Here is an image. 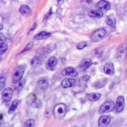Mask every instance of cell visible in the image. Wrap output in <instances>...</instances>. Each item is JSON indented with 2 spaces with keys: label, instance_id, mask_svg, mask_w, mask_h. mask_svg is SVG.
<instances>
[{
  "label": "cell",
  "instance_id": "cell-1",
  "mask_svg": "<svg viewBox=\"0 0 127 127\" xmlns=\"http://www.w3.org/2000/svg\"><path fill=\"white\" fill-rule=\"evenodd\" d=\"M54 115L57 119H62L64 117L66 112V105L63 103L57 104L54 108Z\"/></svg>",
  "mask_w": 127,
  "mask_h": 127
},
{
  "label": "cell",
  "instance_id": "cell-2",
  "mask_svg": "<svg viewBox=\"0 0 127 127\" xmlns=\"http://www.w3.org/2000/svg\"><path fill=\"white\" fill-rule=\"evenodd\" d=\"M25 67L26 65L25 64H21L16 68L12 78V82L13 83H17L21 80L22 75L24 74Z\"/></svg>",
  "mask_w": 127,
  "mask_h": 127
},
{
  "label": "cell",
  "instance_id": "cell-3",
  "mask_svg": "<svg viewBox=\"0 0 127 127\" xmlns=\"http://www.w3.org/2000/svg\"><path fill=\"white\" fill-rule=\"evenodd\" d=\"M115 108V104L112 101H107L101 106L98 110L101 114L107 113L112 111Z\"/></svg>",
  "mask_w": 127,
  "mask_h": 127
},
{
  "label": "cell",
  "instance_id": "cell-4",
  "mask_svg": "<svg viewBox=\"0 0 127 127\" xmlns=\"http://www.w3.org/2000/svg\"><path fill=\"white\" fill-rule=\"evenodd\" d=\"M25 101L27 104L35 107H38L41 104L40 101L38 100L35 93H32L29 94L25 98Z\"/></svg>",
  "mask_w": 127,
  "mask_h": 127
},
{
  "label": "cell",
  "instance_id": "cell-5",
  "mask_svg": "<svg viewBox=\"0 0 127 127\" xmlns=\"http://www.w3.org/2000/svg\"><path fill=\"white\" fill-rule=\"evenodd\" d=\"M106 34L104 28H99L95 31L91 36V40L93 42H99L101 40Z\"/></svg>",
  "mask_w": 127,
  "mask_h": 127
},
{
  "label": "cell",
  "instance_id": "cell-6",
  "mask_svg": "<svg viewBox=\"0 0 127 127\" xmlns=\"http://www.w3.org/2000/svg\"><path fill=\"white\" fill-rule=\"evenodd\" d=\"M127 55V44H123L117 49V58L124 60Z\"/></svg>",
  "mask_w": 127,
  "mask_h": 127
},
{
  "label": "cell",
  "instance_id": "cell-7",
  "mask_svg": "<svg viewBox=\"0 0 127 127\" xmlns=\"http://www.w3.org/2000/svg\"><path fill=\"white\" fill-rule=\"evenodd\" d=\"M125 106V100L123 96H119L116 100V105L115 106L116 111L118 113L121 112Z\"/></svg>",
  "mask_w": 127,
  "mask_h": 127
},
{
  "label": "cell",
  "instance_id": "cell-8",
  "mask_svg": "<svg viewBox=\"0 0 127 127\" xmlns=\"http://www.w3.org/2000/svg\"><path fill=\"white\" fill-rule=\"evenodd\" d=\"M92 64V61L90 59L83 60L79 64L78 68L81 71H85Z\"/></svg>",
  "mask_w": 127,
  "mask_h": 127
},
{
  "label": "cell",
  "instance_id": "cell-9",
  "mask_svg": "<svg viewBox=\"0 0 127 127\" xmlns=\"http://www.w3.org/2000/svg\"><path fill=\"white\" fill-rule=\"evenodd\" d=\"M12 92V89L11 88L8 87L5 88L1 93V97L2 100L4 102L9 101L11 98Z\"/></svg>",
  "mask_w": 127,
  "mask_h": 127
},
{
  "label": "cell",
  "instance_id": "cell-10",
  "mask_svg": "<svg viewBox=\"0 0 127 127\" xmlns=\"http://www.w3.org/2000/svg\"><path fill=\"white\" fill-rule=\"evenodd\" d=\"M75 80L73 78H66L61 81V85L64 88H67L74 85Z\"/></svg>",
  "mask_w": 127,
  "mask_h": 127
},
{
  "label": "cell",
  "instance_id": "cell-11",
  "mask_svg": "<svg viewBox=\"0 0 127 127\" xmlns=\"http://www.w3.org/2000/svg\"><path fill=\"white\" fill-rule=\"evenodd\" d=\"M62 74L63 76H69L71 77H75L78 75L77 70L72 67H67L62 71Z\"/></svg>",
  "mask_w": 127,
  "mask_h": 127
},
{
  "label": "cell",
  "instance_id": "cell-12",
  "mask_svg": "<svg viewBox=\"0 0 127 127\" xmlns=\"http://www.w3.org/2000/svg\"><path fill=\"white\" fill-rule=\"evenodd\" d=\"M110 3L106 0H102L96 4V7L101 10H108L110 8Z\"/></svg>",
  "mask_w": 127,
  "mask_h": 127
},
{
  "label": "cell",
  "instance_id": "cell-13",
  "mask_svg": "<svg viewBox=\"0 0 127 127\" xmlns=\"http://www.w3.org/2000/svg\"><path fill=\"white\" fill-rule=\"evenodd\" d=\"M110 121L111 119L108 116L104 115L101 116L98 120L99 127H104L107 126L110 122Z\"/></svg>",
  "mask_w": 127,
  "mask_h": 127
},
{
  "label": "cell",
  "instance_id": "cell-14",
  "mask_svg": "<svg viewBox=\"0 0 127 127\" xmlns=\"http://www.w3.org/2000/svg\"><path fill=\"white\" fill-rule=\"evenodd\" d=\"M108 79L107 78H103L97 80L93 84V86L96 89L103 88L106 85L108 82Z\"/></svg>",
  "mask_w": 127,
  "mask_h": 127
},
{
  "label": "cell",
  "instance_id": "cell-15",
  "mask_svg": "<svg viewBox=\"0 0 127 127\" xmlns=\"http://www.w3.org/2000/svg\"><path fill=\"white\" fill-rule=\"evenodd\" d=\"M104 72L108 75H112L114 72V67L113 63H107L104 66Z\"/></svg>",
  "mask_w": 127,
  "mask_h": 127
},
{
  "label": "cell",
  "instance_id": "cell-16",
  "mask_svg": "<svg viewBox=\"0 0 127 127\" xmlns=\"http://www.w3.org/2000/svg\"><path fill=\"white\" fill-rule=\"evenodd\" d=\"M88 15L91 17L101 18L103 16V12L99 9H91L88 12Z\"/></svg>",
  "mask_w": 127,
  "mask_h": 127
},
{
  "label": "cell",
  "instance_id": "cell-17",
  "mask_svg": "<svg viewBox=\"0 0 127 127\" xmlns=\"http://www.w3.org/2000/svg\"><path fill=\"white\" fill-rule=\"evenodd\" d=\"M57 64V59L55 57H50L46 63V66L47 69L52 70Z\"/></svg>",
  "mask_w": 127,
  "mask_h": 127
},
{
  "label": "cell",
  "instance_id": "cell-18",
  "mask_svg": "<svg viewBox=\"0 0 127 127\" xmlns=\"http://www.w3.org/2000/svg\"><path fill=\"white\" fill-rule=\"evenodd\" d=\"M106 23L107 25L110 26L113 28H115L116 27V19L113 14L108 15L105 20Z\"/></svg>",
  "mask_w": 127,
  "mask_h": 127
},
{
  "label": "cell",
  "instance_id": "cell-19",
  "mask_svg": "<svg viewBox=\"0 0 127 127\" xmlns=\"http://www.w3.org/2000/svg\"><path fill=\"white\" fill-rule=\"evenodd\" d=\"M37 85L40 89L42 90H45L48 86V81L45 78H41L38 81Z\"/></svg>",
  "mask_w": 127,
  "mask_h": 127
},
{
  "label": "cell",
  "instance_id": "cell-20",
  "mask_svg": "<svg viewBox=\"0 0 127 127\" xmlns=\"http://www.w3.org/2000/svg\"><path fill=\"white\" fill-rule=\"evenodd\" d=\"M19 11L24 16H28L31 14V9L26 5H21L19 8Z\"/></svg>",
  "mask_w": 127,
  "mask_h": 127
},
{
  "label": "cell",
  "instance_id": "cell-21",
  "mask_svg": "<svg viewBox=\"0 0 127 127\" xmlns=\"http://www.w3.org/2000/svg\"><path fill=\"white\" fill-rule=\"evenodd\" d=\"M104 52V48L103 47H99L94 49L91 52V55L93 58L100 57Z\"/></svg>",
  "mask_w": 127,
  "mask_h": 127
},
{
  "label": "cell",
  "instance_id": "cell-22",
  "mask_svg": "<svg viewBox=\"0 0 127 127\" xmlns=\"http://www.w3.org/2000/svg\"><path fill=\"white\" fill-rule=\"evenodd\" d=\"M101 94L98 93H90L86 95V99L90 101H97L101 97Z\"/></svg>",
  "mask_w": 127,
  "mask_h": 127
},
{
  "label": "cell",
  "instance_id": "cell-23",
  "mask_svg": "<svg viewBox=\"0 0 127 127\" xmlns=\"http://www.w3.org/2000/svg\"><path fill=\"white\" fill-rule=\"evenodd\" d=\"M51 35V33L46 32V31H42L39 34L36 35L34 36V38L36 40H41L47 38Z\"/></svg>",
  "mask_w": 127,
  "mask_h": 127
},
{
  "label": "cell",
  "instance_id": "cell-24",
  "mask_svg": "<svg viewBox=\"0 0 127 127\" xmlns=\"http://www.w3.org/2000/svg\"><path fill=\"white\" fill-rule=\"evenodd\" d=\"M43 62V60L41 58L39 57H36L34 58L31 61V65L33 67H37L40 65Z\"/></svg>",
  "mask_w": 127,
  "mask_h": 127
},
{
  "label": "cell",
  "instance_id": "cell-25",
  "mask_svg": "<svg viewBox=\"0 0 127 127\" xmlns=\"http://www.w3.org/2000/svg\"><path fill=\"white\" fill-rule=\"evenodd\" d=\"M18 100L17 99H15L13 101L12 105H11L10 109H9L8 114H12L14 112V111L15 110V109H16V107L18 105Z\"/></svg>",
  "mask_w": 127,
  "mask_h": 127
},
{
  "label": "cell",
  "instance_id": "cell-26",
  "mask_svg": "<svg viewBox=\"0 0 127 127\" xmlns=\"http://www.w3.org/2000/svg\"><path fill=\"white\" fill-rule=\"evenodd\" d=\"M91 44V42L89 41H84L78 44L76 46V47L79 50H81L83 48H84L86 47L89 46Z\"/></svg>",
  "mask_w": 127,
  "mask_h": 127
},
{
  "label": "cell",
  "instance_id": "cell-27",
  "mask_svg": "<svg viewBox=\"0 0 127 127\" xmlns=\"http://www.w3.org/2000/svg\"><path fill=\"white\" fill-rule=\"evenodd\" d=\"M81 3L83 6L87 7L88 6H91L93 2L92 0H81Z\"/></svg>",
  "mask_w": 127,
  "mask_h": 127
},
{
  "label": "cell",
  "instance_id": "cell-28",
  "mask_svg": "<svg viewBox=\"0 0 127 127\" xmlns=\"http://www.w3.org/2000/svg\"><path fill=\"white\" fill-rule=\"evenodd\" d=\"M7 49H8V46L7 44L3 43L0 44V55H2L3 54L5 53V52L6 51Z\"/></svg>",
  "mask_w": 127,
  "mask_h": 127
},
{
  "label": "cell",
  "instance_id": "cell-29",
  "mask_svg": "<svg viewBox=\"0 0 127 127\" xmlns=\"http://www.w3.org/2000/svg\"><path fill=\"white\" fill-rule=\"evenodd\" d=\"M34 45V42H29L26 46L24 48V49L23 50V51H22L21 53H23V52H25L26 51H29L30 50H31L33 46Z\"/></svg>",
  "mask_w": 127,
  "mask_h": 127
},
{
  "label": "cell",
  "instance_id": "cell-30",
  "mask_svg": "<svg viewBox=\"0 0 127 127\" xmlns=\"http://www.w3.org/2000/svg\"><path fill=\"white\" fill-rule=\"evenodd\" d=\"M35 125V121L33 119H29L26 121V126L28 127H34Z\"/></svg>",
  "mask_w": 127,
  "mask_h": 127
},
{
  "label": "cell",
  "instance_id": "cell-31",
  "mask_svg": "<svg viewBox=\"0 0 127 127\" xmlns=\"http://www.w3.org/2000/svg\"><path fill=\"white\" fill-rule=\"evenodd\" d=\"M25 83V80L24 79H21V80L19 82V84L17 86V90L18 91H20L21 89L23 88V86H24Z\"/></svg>",
  "mask_w": 127,
  "mask_h": 127
},
{
  "label": "cell",
  "instance_id": "cell-32",
  "mask_svg": "<svg viewBox=\"0 0 127 127\" xmlns=\"http://www.w3.org/2000/svg\"><path fill=\"white\" fill-rule=\"evenodd\" d=\"M120 77H115L114 79V80H113V82L112 83V86L113 87L115 85L118 84L120 82Z\"/></svg>",
  "mask_w": 127,
  "mask_h": 127
},
{
  "label": "cell",
  "instance_id": "cell-33",
  "mask_svg": "<svg viewBox=\"0 0 127 127\" xmlns=\"http://www.w3.org/2000/svg\"><path fill=\"white\" fill-rule=\"evenodd\" d=\"M4 83H5V78L2 76H1L0 79V89H1L3 88V87L4 86Z\"/></svg>",
  "mask_w": 127,
  "mask_h": 127
},
{
  "label": "cell",
  "instance_id": "cell-34",
  "mask_svg": "<svg viewBox=\"0 0 127 127\" xmlns=\"http://www.w3.org/2000/svg\"><path fill=\"white\" fill-rule=\"evenodd\" d=\"M0 44L4 43L6 40L5 37L3 35L2 33L0 34Z\"/></svg>",
  "mask_w": 127,
  "mask_h": 127
},
{
  "label": "cell",
  "instance_id": "cell-35",
  "mask_svg": "<svg viewBox=\"0 0 127 127\" xmlns=\"http://www.w3.org/2000/svg\"><path fill=\"white\" fill-rule=\"evenodd\" d=\"M89 78H90V76L89 75H85L83 77V80H84L85 81H87L89 79Z\"/></svg>",
  "mask_w": 127,
  "mask_h": 127
},
{
  "label": "cell",
  "instance_id": "cell-36",
  "mask_svg": "<svg viewBox=\"0 0 127 127\" xmlns=\"http://www.w3.org/2000/svg\"><path fill=\"white\" fill-rule=\"evenodd\" d=\"M52 13V12L51 11V9L50 10V11H49V12L48 13H47V14L45 15V18H48L51 14Z\"/></svg>",
  "mask_w": 127,
  "mask_h": 127
},
{
  "label": "cell",
  "instance_id": "cell-37",
  "mask_svg": "<svg viewBox=\"0 0 127 127\" xmlns=\"http://www.w3.org/2000/svg\"><path fill=\"white\" fill-rule=\"evenodd\" d=\"M36 25H37V23H36V22H35V23H34V25H33L32 27L31 28V29L30 31H33V30H34L35 29V28L36 27Z\"/></svg>",
  "mask_w": 127,
  "mask_h": 127
},
{
  "label": "cell",
  "instance_id": "cell-38",
  "mask_svg": "<svg viewBox=\"0 0 127 127\" xmlns=\"http://www.w3.org/2000/svg\"><path fill=\"white\" fill-rule=\"evenodd\" d=\"M64 1V0H58V4H59L60 5H62V4L63 3Z\"/></svg>",
  "mask_w": 127,
  "mask_h": 127
},
{
  "label": "cell",
  "instance_id": "cell-39",
  "mask_svg": "<svg viewBox=\"0 0 127 127\" xmlns=\"http://www.w3.org/2000/svg\"><path fill=\"white\" fill-rule=\"evenodd\" d=\"M2 28H3V25L1 24H0V30H1V29H2Z\"/></svg>",
  "mask_w": 127,
  "mask_h": 127
},
{
  "label": "cell",
  "instance_id": "cell-40",
  "mask_svg": "<svg viewBox=\"0 0 127 127\" xmlns=\"http://www.w3.org/2000/svg\"><path fill=\"white\" fill-rule=\"evenodd\" d=\"M126 77L127 78V71H126Z\"/></svg>",
  "mask_w": 127,
  "mask_h": 127
}]
</instances>
